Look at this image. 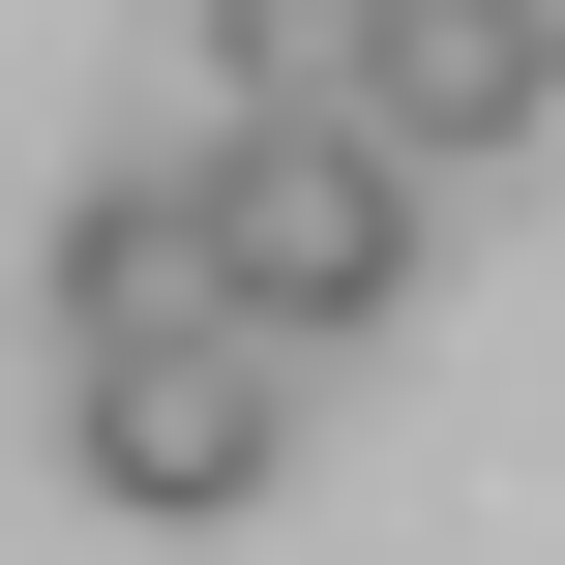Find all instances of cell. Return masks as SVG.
I'll use <instances>...</instances> for the list:
<instances>
[{"mask_svg": "<svg viewBox=\"0 0 565 565\" xmlns=\"http://www.w3.org/2000/svg\"><path fill=\"white\" fill-rule=\"evenodd\" d=\"M536 119H565L536 0H387V60H358V149H387V179H477V149H536Z\"/></svg>", "mask_w": 565, "mask_h": 565, "instance_id": "obj_3", "label": "cell"}, {"mask_svg": "<svg viewBox=\"0 0 565 565\" xmlns=\"http://www.w3.org/2000/svg\"><path fill=\"white\" fill-rule=\"evenodd\" d=\"M60 447H89V507H149V536H238V507L298 477V358H268V328L89 358V387H60Z\"/></svg>", "mask_w": 565, "mask_h": 565, "instance_id": "obj_2", "label": "cell"}, {"mask_svg": "<svg viewBox=\"0 0 565 565\" xmlns=\"http://www.w3.org/2000/svg\"><path fill=\"white\" fill-rule=\"evenodd\" d=\"M179 328H238L209 298V149H119L60 209V358H179Z\"/></svg>", "mask_w": 565, "mask_h": 565, "instance_id": "obj_4", "label": "cell"}, {"mask_svg": "<svg viewBox=\"0 0 565 565\" xmlns=\"http://www.w3.org/2000/svg\"><path fill=\"white\" fill-rule=\"evenodd\" d=\"M209 298H238L268 358L387 328V298H417V179H387L358 119H209Z\"/></svg>", "mask_w": 565, "mask_h": 565, "instance_id": "obj_1", "label": "cell"}, {"mask_svg": "<svg viewBox=\"0 0 565 565\" xmlns=\"http://www.w3.org/2000/svg\"><path fill=\"white\" fill-rule=\"evenodd\" d=\"M358 60H387V0H209V89L238 119H358Z\"/></svg>", "mask_w": 565, "mask_h": 565, "instance_id": "obj_5", "label": "cell"}]
</instances>
